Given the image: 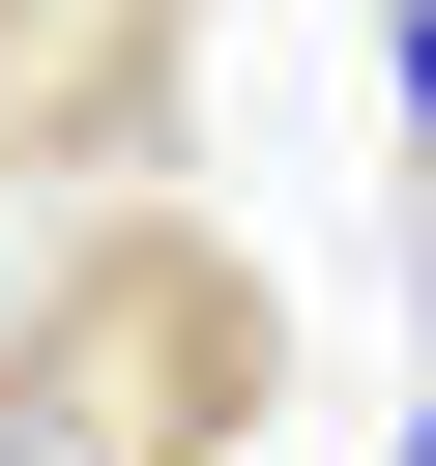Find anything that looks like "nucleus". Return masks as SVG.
I'll return each instance as SVG.
<instances>
[{"mask_svg": "<svg viewBox=\"0 0 436 466\" xmlns=\"http://www.w3.org/2000/svg\"><path fill=\"white\" fill-rule=\"evenodd\" d=\"M0 466H145V350H116V320L0 350Z\"/></svg>", "mask_w": 436, "mask_h": 466, "instance_id": "obj_1", "label": "nucleus"}, {"mask_svg": "<svg viewBox=\"0 0 436 466\" xmlns=\"http://www.w3.org/2000/svg\"><path fill=\"white\" fill-rule=\"evenodd\" d=\"M378 87H407V175H436V0H378Z\"/></svg>", "mask_w": 436, "mask_h": 466, "instance_id": "obj_2", "label": "nucleus"}]
</instances>
